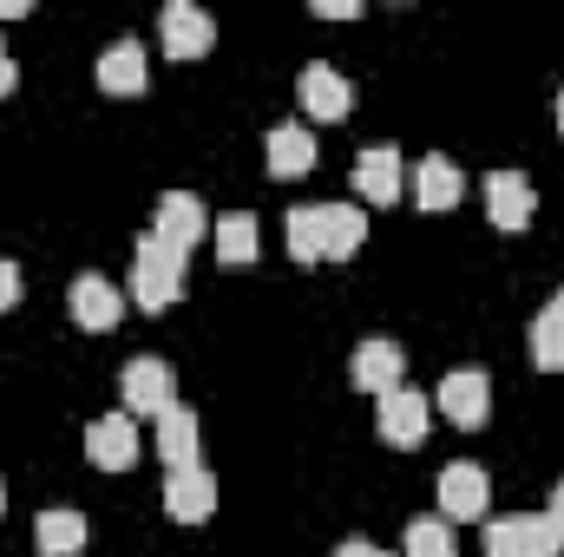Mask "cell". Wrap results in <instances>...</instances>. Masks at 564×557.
I'll return each instance as SVG.
<instances>
[{
	"instance_id": "6",
	"label": "cell",
	"mask_w": 564,
	"mask_h": 557,
	"mask_svg": "<svg viewBox=\"0 0 564 557\" xmlns=\"http://www.w3.org/2000/svg\"><path fill=\"white\" fill-rule=\"evenodd\" d=\"M86 459L99 472H132V459H139V419H126V407L93 419L86 426Z\"/></svg>"
},
{
	"instance_id": "17",
	"label": "cell",
	"mask_w": 564,
	"mask_h": 557,
	"mask_svg": "<svg viewBox=\"0 0 564 557\" xmlns=\"http://www.w3.org/2000/svg\"><path fill=\"white\" fill-rule=\"evenodd\" d=\"M459 197H466V171H459L453 157H421V171H414V204L440 217V210H453Z\"/></svg>"
},
{
	"instance_id": "32",
	"label": "cell",
	"mask_w": 564,
	"mask_h": 557,
	"mask_svg": "<svg viewBox=\"0 0 564 557\" xmlns=\"http://www.w3.org/2000/svg\"><path fill=\"white\" fill-rule=\"evenodd\" d=\"M558 132H564V92H558Z\"/></svg>"
},
{
	"instance_id": "4",
	"label": "cell",
	"mask_w": 564,
	"mask_h": 557,
	"mask_svg": "<svg viewBox=\"0 0 564 557\" xmlns=\"http://www.w3.org/2000/svg\"><path fill=\"white\" fill-rule=\"evenodd\" d=\"M295 99H302V112L308 119H322V125H341L348 112H355V86L335 73V66H302V79H295Z\"/></svg>"
},
{
	"instance_id": "25",
	"label": "cell",
	"mask_w": 564,
	"mask_h": 557,
	"mask_svg": "<svg viewBox=\"0 0 564 557\" xmlns=\"http://www.w3.org/2000/svg\"><path fill=\"white\" fill-rule=\"evenodd\" d=\"M532 361H539L545 374H564V335L545 321V315L532 321Z\"/></svg>"
},
{
	"instance_id": "2",
	"label": "cell",
	"mask_w": 564,
	"mask_h": 557,
	"mask_svg": "<svg viewBox=\"0 0 564 557\" xmlns=\"http://www.w3.org/2000/svg\"><path fill=\"white\" fill-rule=\"evenodd\" d=\"M564 538L545 512H506L486 525V557H558Z\"/></svg>"
},
{
	"instance_id": "16",
	"label": "cell",
	"mask_w": 564,
	"mask_h": 557,
	"mask_svg": "<svg viewBox=\"0 0 564 557\" xmlns=\"http://www.w3.org/2000/svg\"><path fill=\"white\" fill-rule=\"evenodd\" d=\"M368 243V210L355 204H322V263H348Z\"/></svg>"
},
{
	"instance_id": "26",
	"label": "cell",
	"mask_w": 564,
	"mask_h": 557,
	"mask_svg": "<svg viewBox=\"0 0 564 557\" xmlns=\"http://www.w3.org/2000/svg\"><path fill=\"white\" fill-rule=\"evenodd\" d=\"M13 302H20V270H13V263L0 256V315H7Z\"/></svg>"
},
{
	"instance_id": "15",
	"label": "cell",
	"mask_w": 564,
	"mask_h": 557,
	"mask_svg": "<svg viewBox=\"0 0 564 557\" xmlns=\"http://www.w3.org/2000/svg\"><path fill=\"white\" fill-rule=\"evenodd\" d=\"M532 210H539L532 177H519V171H492V177H486V217H492L499 230H525Z\"/></svg>"
},
{
	"instance_id": "1",
	"label": "cell",
	"mask_w": 564,
	"mask_h": 557,
	"mask_svg": "<svg viewBox=\"0 0 564 557\" xmlns=\"http://www.w3.org/2000/svg\"><path fill=\"white\" fill-rule=\"evenodd\" d=\"M177 295H184V256L144 230L139 256H132V302H139V308H171Z\"/></svg>"
},
{
	"instance_id": "21",
	"label": "cell",
	"mask_w": 564,
	"mask_h": 557,
	"mask_svg": "<svg viewBox=\"0 0 564 557\" xmlns=\"http://www.w3.org/2000/svg\"><path fill=\"white\" fill-rule=\"evenodd\" d=\"M315 171V139L308 125H276L270 132V177H308Z\"/></svg>"
},
{
	"instance_id": "28",
	"label": "cell",
	"mask_w": 564,
	"mask_h": 557,
	"mask_svg": "<svg viewBox=\"0 0 564 557\" xmlns=\"http://www.w3.org/2000/svg\"><path fill=\"white\" fill-rule=\"evenodd\" d=\"M335 557H388V551H381V545H368V538H348Z\"/></svg>"
},
{
	"instance_id": "10",
	"label": "cell",
	"mask_w": 564,
	"mask_h": 557,
	"mask_svg": "<svg viewBox=\"0 0 564 557\" xmlns=\"http://www.w3.org/2000/svg\"><path fill=\"white\" fill-rule=\"evenodd\" d=\"M164 512H171L177 525H204V518L217 512V479H210L204 466H177V472H164Z\"/></svg>"
},
{
	"instance_id": "18",
	"label": "cell",
	"mask_w": 564,
	"mask_h": 557,
	"mask_svg": "<svg viewBox=\"0 0 564 557\" xmlns=\"http://www.w3.org/2000/svg\"><path fill=\"white\" fill-rule=\"evenodd\" d=\"M144 46L139 40H112L106 53H99V86L112 92V99H132V92H144Z\"/></svg>"
},
{
	"instance_id": "14",
	"label": "cell",
	"mask_w": 564,
	"mask_h": 557,
	"mask_svg": "<svg viewBox=\"0 0 564 557\" xmlns=\"http://www.w3.org/2000/svg\"><path fill=\"white\" fill-rule=\"evenodd\" d=\"M348 374H355V387L361 394H394L401 387V374H408V354H401V341H361L355 348V361H348Z\"/></svg>"
},
{
	"instance_id": "22",
	"label": "cell",
	"mask_w": 564,
	"mask_h": 557,
	"mask_svg": "<svg viewBox=\"0 0 564 557\" xmlns=\"http://www.w3.org/2000/svg\"><path fill=\"white\" fill-rule=\"evenodd\" d=\"M257 250H263V230H257V217H250V210H237V217H224V223H217V256H224V270H250V263H257Z\"/></svg>"
},
{
	"instance_id": "20",
	"label": "cell",
	"mask_w": 564,
	"mask_h": 557,
	"mask_svg": "<svg viewBox=\"0 0 564 557\" xmlns=\"http://www.w3.org/2000/svg\"><path fill=\"white\" fill-rule=\"evenodd\" d=\"M158 459L177 472V466H204L197 459V414L191 407H171V414H158Z\"/></svg>"
},
{
	"instance_id": "13",
	"label": "cell",
	"mask_w": 564,
	"mask_h": 557,
	"mask_svg": "<svg viewBox=\"0 0 564 557\" xmlns=\"http://www.w3.org/2000/svg\"><path fill=\"white\" fill-rule=\"evenodd\" d=\"M66 308H73V321H79L86 335H106V328H119L126 295H119L106 276H79L73 288H66Z\"/></svg>"
},
{
	"instance_id": "12",
	"label": "cell",
	"mask_w": 564,
	"mask_h": 557,
	"mask_svg": "<svg viewBox=\"0 0 564 557\" xmlns=\"http://www.w3.org/2000/svg\"><path fill=\"white\" fill-rule=\"evenodd\" d=\"M119 394H126V414H144V419H158V414L177 407V401H171V368L151 361V354H139V361L119 374Z\"/></svg>"
},
{
	"instance_id": "23",
	"label": "cell",
	"mask_w": 564,
	"mask_h": 557,
	"mask_svg": "<svg viewBox=\"0 0 564 557\" xmlns=\"http://www.w3.org/2000/svg\"><path fill=\"white\" fill-rule=\"evenodd\" d=\"M289 256L302 263V270H315L322 263V204H302V210H289Z\"/></svg>"
},
{
	"instance_id": "11",
	"label": "cell",
	"mask_w": 564,
	"mask_h": 557,
	"mask_svg": "<svg viewBox=\"0 0 564 557\" xmlns=\"http://www.w3.org/2000/svg\"><path fill=\"white\" fill-rule=\"evenodd\" d=\"M486 505H492V492H486V472H479L473 459H459V466L440 472V518H446V525L486 518Z\"/></svg>"
},
{
	"instance_id": "7",
	"label": "cell",
	"mask_w": 564,
	"mask_h": 557,
	"mask_svg": "<svg viewBox=\"0 0 564 557\" xmlns=\"http://www.w3.org/2000/svg\"><path fill=\"white\" fill-rule=\"evenodd\" d=\"M426 419H433V401H426V394H414V387H394V394H381V414H375V426H381V439H388V446L414 452V446L426 439Z\"/></svg>"
},
{
	"instance_id": "33",
	"label": "cell",
	"mask_w": 564,
	"mask_h": 557,
	"mask_svg": "<svg viewBox=\"0 0 564 557\" xmlns=\"http://www.w3.org/2000/svg\"><path fill=\"white\" fill-rule=\"evenodd\" d=\"M0 512H7V492H0Z\"/></svg>"
},
{
	"instance_id": "29",
	"label": "cell",
	"mask_w": 564,
	"mask_h": 557,
	"mask_svg": "<svg viewBox=\"0 0 564 557\" xmlns=\"http://www.w3.org/2000/svg\"><path fill=\"white\" fill-rule=\"evenodd\" d=\"M545 321H552V328H558V335H564V288H558V295H552V302H545Z\"/></svg>"
},
{
	"instance_id": "24",
	"label": "cell",
	"mask_w": 564,
	"mask_h": 557,
	"mask_svg": "<svg viewBox=\"0 0 564 557\" xmlns=\"http://www.w3.org/2000/svg\"><path fill=\"white\" fill-rule=\"evenodd\" d=\"M408 557H459V538H453V525L440 518V512H426L408 525Z\"/></svg>"
},
{
	"instance_id": "9",
	"label": "cell",
	"mask_w": 564,
	"mask_h": 557,
	"mask_svg": "<svg viewBox=\"0 0 564 557\" xmlns=\"http://www.w3.org/2000/svg\"><path fill=\"white\" fill-rule=\"evenodd\" d=\"M401 190H408L401 151H394V144H368V151L355 157V197H361V204H381V210H388V204H394Z\"/></svg>"
},
{
	"instance_id": "34",
	"label": "cell",
	"mask_w": 564,
	"mask_h": 557,
	"mask_svg": "<svg viewBox=\"0 0 564 557\" xmlns=\"http://www.w3.org/2000/svg\"><path fill=\"white\" fill-rule=\"evenodd\" d=\"M0 59H7V46H0Z\"/></svg>"
},
{
	"instance_id": "31",
	"label": "cell",
	"mask_w": 564,
	"mask_h": 557,
	"mask_svg": "<svg viewBox=\"0 0 564 557\" xmlns=\"http://www.w3.org/2000/svg\"><path fill=\"white\" fill-rule=\"evenodd\" d=\"M0 20H26V0H0Z\"/></svg>"
},
{
	"instance_id": "30",
	"label": "cell",
	"mask_w": 564,
	"mask_h": 557,
	"mask_svg": "<svg viewBox=\"0 0 564 557\" xmlns=\"http://www.w3.org/2000/svg\"><path fill=\"white\" fill-rule=\"evenodd\" d=\"M552 525H558V538H564V479H558V492H552V512H545Z\"/></svg>"
},
{
	"instance_id": "5",
	"label": "cell",
	"mask_w": 564,
	"mask_h": 557,
	"mask_svg": "<svg viewBox=\"0 0 564 557\" xmlns=\"http://www.w3.org/2000/svg\"><path fill=\"white\" fill-rule=\"evenodd\" d=\"M204 230H210L204 197H191V190H164V197H158V223H151L158 243H171L177 256H191V243H197Z\"/></svg>"
},
{
	"instance_id": "19",
	"label": "cell",
	"mask_w": 564,
	"mask_h": 557,
	"mask_svg": "<svg viewBox=\"0 0 564 557\" xmlns=\"http://www.w3.org/2000/svg\"><path fill=\"white\" fill-rule=\"evenodd\" d=\"M33 551L40 557H79L86 551V518L66 512V505L40 512V518H33Z\"/></svg>"
},
{
	"instance_id": "8",
	"label": "cell",
	"mask_w": 564,
	"mask_h": 557,
	"mask_svg": "<svg viewBox=\"0 0 564 557\" xmlns=\"http://www.w3.org/2000/svg\"><path fill=\"white\" fill-rule=\"evenodd\" d=\"M158 33H164V53H171V59H204V53H210V40H217L210 13H204V7H191V0H171V7L158 13Z\"/></svg>"
},
{
	"instance_id": "3",
	"label": "cell",
	"mask_w": 564,
	"mask_h": 557,
	"mask_svg": "<svg viewBox=\"0 0 564 557\" xmlns=\"http://www.w3.org/2000/svg\"><path fill=\"white\" fill-rule=\"evenodd\" d=\"M433 407L453 419L459 433H473V426H486V414H492V381H486L479 368H453V374L440 381Z\"/></svg>"
},
{
	"instance_id": "27",
	"label": "cell",
	"mask_w": 564,
	"mask_h": 557,
	"mask_svg": "<svg viewBox=\"0 0 564 557\" xmlns=\"http://www.w3.org/2000/svg\"><path fill=\"white\" fill-rule=\"evenodd\" d=\"M315 20H361L355 0H315Z\"/></svg>"
}]
</instances>
